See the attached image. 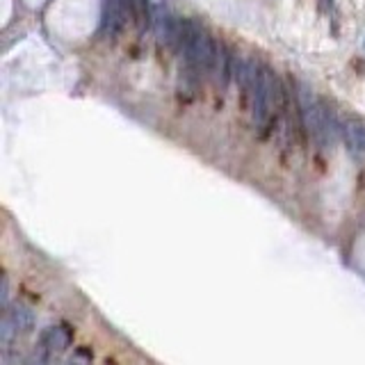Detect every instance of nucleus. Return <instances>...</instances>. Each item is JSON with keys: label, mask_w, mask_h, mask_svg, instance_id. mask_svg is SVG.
I'll return each mask as SVG.
<instances>
[{"label": "nucleus", "mask_w": 365, "mask_h": 365, "mask_svg": "<svg viewBox=\"0 0 365 365\" xmlns=\"http://www.w3.org/2000/svg\"><path fill=\"white\" fill-rule=\"evenodd\" d=\"M144 9L148 14V21H151L153 32L160 43H176L178 41V26L171 19L169 9H167V0H144Z\"/></svg>", "instance_id": "nucleus-4"}, {"label": "nucleus", "mask_w": 365, "mask_h": 365, "mask_svg": "<svg viewBox=\"0 0 365 365\" xmlns=\"http://www.w3.org/2000/svg\"><path fill=\"white\" fill-rule=\"evenodd\" d=\"M64 365H91V356H89L87 349H78V351H73V356L68 359Z\"/></svg>", "instance_id": "nucleus-11"}, {"label": "nucleus", "mask_w": 365, "mask_h": 365, "mask_svg": "<svg viewBox=\"0 0 365 365\" xmlns=\"http://www.w3.org/2000/svg\"><path fill=\"white\" fill-rule=\"evenodd\" d=\"M231 66H233V60H231V55H228L226 46L217 43V53H215V62L210 66V73H212V83L222 91L228 87V83H231Z\"/></svg>", "instance_id": "nucleus-7"}, {"label": "nucleus", "mask_w": 365, "mask_h": 365, "mask_svg": "<svg viewBox=\"0 0 365 365\" xmlns=\"http://www.w3.org/2000/svg\"><path fill=\"white\" fill-rule=\"evenodd\" d=\"M7 317L14 322V327L19 329V334H28V331L34 329V322H37V315H34V311L23 302H14L11 306H7Z\"/></svg>", "instance_id": "nucleus-8"}, {"label": "nucleus", "mask_w": 365, "mask_h": 365, "mask_svg": "<svg viewBox=\"0 0 365 365\" xmlns=\"http://www.w3.org/2000/svg\"><path fill=\"white\" fill-rule=\"evenodd\" d=\"M0 304H3L5 308L9 306V281H7V277H3V283H0Z\"/></svg>", "instance_id": "nucleus-12"}, {"label": "nucleus", "mask_w": 365, "mask_h": 365, "mask_svg": "<svg viewBox=\"0 0 365 365\" xmlns=\"http://www.w3.org/2000/svg\"><path fill=\"white\" fill-rule=\"evenodd\" d=\"M299 114L308 137L319 148H331L338 137V125L331 110L308 87H299Z\"/></svg>", "instance_id": "nucleus-1"}, {"label": "nucleus", "mask_w": 365, "mask_h": 365, "mask_svg": "<svg viewBox=\"0 0 365 365\" xmlns=\"http://www.w3.org/2000/svg\"><path fill=\"white\" fill-rule=\"evenodd\" d=\"M19 336V329L14 327V322L5 315L3 317V324H0V340H3V347L7 349L11 342H14V338Z\"/></svg>", "instance_id": "nucleus-9"}, {"label": "nucleus", "mask_w": 365, "mask_h": 365, "mask_svg": "<svg viewBox=\"0 0 365 365\" xmlns=\"http://www.w3.org/2000/svg\"><path fill=\"white\" fill-rule=\"evenodd\" d=\"M51 354L46 351L43 345H37L32 351H30V356L23 361V365H51Z\"/></svg>", "instance_id": "nucleus-10"}, {"label": "nucleus", "mask_w": 365, "mask_h": 365, "mask_svg": "<svg viewBox=\"0 0 365 365\" xmlns=\"http://www.w3.org/2000/svg\"><path fill=\"white\" fill-rule=\"evenodd\" d=\"M71 340H73L71 331H68L64 324H51L48 329H43V334L39 338V345H43L51 356H57V354L68 349Z\"/></svg>", "instance_id": "nucleus-6"}, {"label": "nucleus", "mask_w": 365, "mask_h": 365, "mask_svg": "<svg viewBox=\"0 0 365 365\" xmlns=\"http://www.w3.org/2000/svg\"><path fill=\"white\" fill-rule=\"evenodd\" d=\"M319 3H322V7L327 9V7H331V0H319Z\"/></svg>", "instance_id": "nucleus-13"}, {"label": "nucleus", "mask_w": 365, "mask_h": 365, "mask_svg": "<svg viewBox=\"0 0 365 365\" xmlns=\"http://www.w3.org/2000/svg\"><path fill=\"white\" fill-rule=\"evenodd\" d=\"M279 103H281V87L277 76L267 66H260L258 85L254 89V94H251V110H254L256 128H265L274 119V112H277Z\"/></svg>", "instance_id": "nucleus-3"}, {"label": "nucleus", "mask_w": 365, "mask_h": 365, "mask_svg": "<svg viewBox=\"0 0 365 365\" xmlns=\"http://www.w3.org/2000/svg\"><path fill=\"white\" fill-rule=\"evenodd\" d=\"M342 140H345L349 155L356 160V163H363L365 160V123L359 117H347L342 121Z\"/></svg>", "instance_id": "nucleus-5"}, {"label": "nucleus", "mask_w": 365, "mask_h": 365, "mask_svg": "<svg viewBox=\"0 0 365 365\" xmlns=\"http://www.w3.org/2000/svg\"><path fill=\"white\" fill-rule=\"evenodd\" d=\"M180 41H182V51H185V71L194 73L197 78L201 73H210L217 43L210 39L208 30L199 21H187L180 28Z\"/></svg>", "instance_id": "nucleus-2"}]
</instances>
